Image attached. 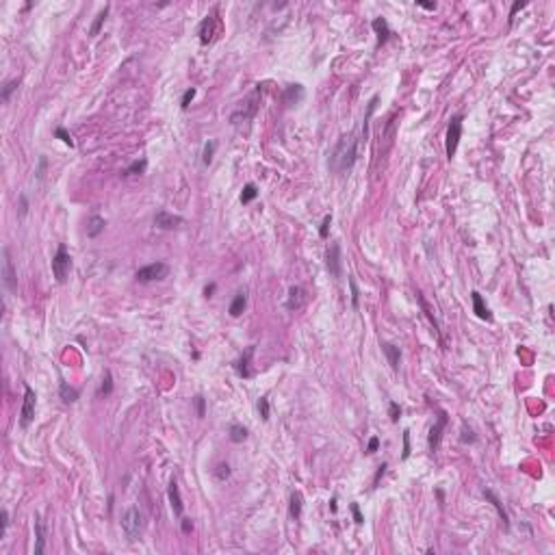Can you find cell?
<instances>
[{"mask_svg":"<svg viewBox=\"0 0 555 555\" xmlns=\"http://www.w3.org/2000/svg\"><path fill=\"white\" fill-rule=\"evenodd\" d=\"M193 406H195V414H198V419H204V416H206V399H204V395H195Z\"/></svg>","mask_w":555,"mask_h":555,"instance_id":"cell-37","label":"cell"},{"mask_svg":"<svg viewBox=\"0 0 555 555\" xmlns=\"http://www.w3.org/2000/svg\"><path fill=\"white\" fill-rule=\"evenodd\" d=\"M195 94H198V91H195V87H191V89H187V91L182 94V100H180V109H182V111H187V109H189V107H191V102H193V98H195Z\"/></svg>","mask_w":555,"mask_h":555,"instance_id":"cell-39","label":"cell"},{"mask_svg":"<svg viewBox=\"0 0 555 555\" xmlns=\"http://www.w3.org/2000/svg\"><path fill=\"white\" fill-rule=\"evenodd\" d=\"M258 91H260V85L254 94H252L245 102H241L239 104V109H236L232 115H230V121L232 124H241V121H250L252 117L256 115V111H258Z\"/></svg>","mask_w":555,"mask_h":555,"instance_id":"cell-7","label":"cell"},{"mask_svg":"<svg viewBox=\"0 0 555 555\" xmlns=\"http://www.w3.org/2000/svg\"><path fill=\"white\" fill-rule=\"evenodd\" d=\"M113 393V373L111 371H104L102 375V384L98 388V397H109Z\"/></svg>","mask_w":555,"mask_h":555,"instance_id":"cell-31","label":"cell"},{"mask_svg":"<svg viewBox=\"0 0 555 555\" xmlns=\"http://www.w3.org/2000/svg\"><path fill=\"white\" fill-rule=\"evenodd\" d=\"M109 9H111V7L107 5V7H104V9H102L100 13H98V15H96V20H94V24H91V26H89V37H96V35H98V33H100V28H102V24H104V20H107V15H109Z\"/></svg>","mask_w":555,"mask_h":555,"instance_id":"cell-30","label":"cell"},{"mask_svg":"<svg viewBox=\"0 0 555 555\" xmlns=\"http://www.w3.org/2000/svg\"><path fill=\"white\" fill-rule=\"evenodd\" d=\"M180 529H182V534H191L193 532V520L180 516Z\"/></svg>","mask_w":555,"mask_h":555,"instance_id":"cell-51","label":"cell"},{"mask_svg":"<svg viewBox=\"0 0 555 555\" xmlns=\"http://www.w3.org/2000/svg\"><path fill=\"white\" fill-rule=\"evenodd\" d=\"M436 495H438V499H440V503H443V501H445V495H443V490H440V488H438V490H436Z\"/></svg>","mask_w":555,"mask_h":555,"instance_id":"cell-55","label":"cell"},{"mask_svg":"<svg viewBox=\"0 0 555 555\" xmlns=\"http://www.w3.org/2000/svg\"><path fill=\"white\" fill-rule=\"evenodd\" d=\"M527 7V0H516V3L512 5V9H510V13H508V22L512 24L514 22V18H516V13L520 11V9H525Z\"/></svg>","mask_w":555,"mask_h":555,"instance_id":"cell-43","label":"cell"},{"mask_svg":"<svg viewBox=\"0 0 555 555\" xmlns=\"http://www.w3.org/2000/svg\"><path fill=\"white\" fill-rule=\"evenodd\" d=\"M7 527H9V512L3 510L0 512V540H3L5 534H7Z\"/></svg>","mask_w":555,"mask_h":555,"instance_id":"cell-46","label":"cell"},{"mask_svg":"<svg viewBox=\"0 0 555 555\" xmlns=\"http://www.w3.org/2000/svg\"><path fill=\"white\" fill-rule=\"evenodd\" d=\"M471 299H473V313H475L481 321H488V323H490L495 317H492V313H490V308H488V304L484 301V297H481V293H479V291H473V293H471Z\"/></svg>","mask_w":555,"mask_h":555,"instance_id":"cell-15","label":"cell"},{"mask_svg":"<svg viewBox=\"0 0 555 555\" xmlns=\"http://www.w3.org/2000/svg\"><path fill=\"white\" fill-rule=\"evenodd\" d=\"M481 495H484V497H486V501H490V505H492V508L497 510V514H499V518L503 520V527H505V529H510V516H508V510L503 508V503H501L499 497H497V495L490 490V488H484V490H481Z\"/></svg>","mask_w":555,"mask_h":555,"instance_id":"cell-17","label":"cell"},{"mask_svg":"<svg viewBox=\"0 0 555 555\" xmlns=\"http://www.w3.org/2000/svg\"><path fill=\"white\" fill-rule=\"evenodd\" d=\"M256 408H258L260 419H263V421H269V399H267V397H260L258 404H256Z\"/></svg>","mask_w":555,"mask_h":555,"instance_id":"cell-40","label":"cell"},{"mask_svg":"<svg viewBox=\"0 0 555 555\" xmlns=\"http://www.w3.org/2000/svg\"><path fill=\"white\" fill-rule=\"evenodd\" d=\"M169 273V267L167 263H161V260H157V263H150V265H145L141 269H137V282H141V284H148V282H157V280H165Z\"/></svg>","mask_w":555,"mask_h":555,"instance_id":"cell-6","label":"cell"},{"mask_svg":"<svg viewBox=\"0 0 555 555\" xmlns=\"http://www.w3.org/2000/svg\"><path fill=\"white\" fill-rule=\"evenodd\" d=\"M358 143H360V139L354 133L343 135L338 139V143L334 145V150L330 152V159H328V167L332 174L345 176L347 171L354 167V163L358 159Z\"/></svg>","mask_w":555,"mask_h":555,"instance_id":"cell-1","label":"cell"},{"mask_svg":"<svg viewBox=\"0 0 555 555\" xmlns=\"http://www.w3.org/2000/svg\"><path fill=\"white\" fill-rule=\"evenodd\" d=\"M3 284L9 293L18 291V271H15L11 254H9V250L7 248H3Z\"/></svg>","mask_w":555,"mask_h":555,"instance_id":"cell-10","label":"cell"},{"mask_svg":"<svg viewBox=\"0 0 555 555\" xmlns=\"http://www.w3.org/2000/svg\"><path fill=\"white\" fill-rule=\"evenodd\" d=\"M33 527H35V555H42L46 551V525L39 514L33 516Z\"/></svg>","mask_w":555,"mask_h":555,"instance_id":"cell-18","label":"cell"},{"mask_svg":"<svg viewBox=\"0 0 555 555\" xmlns=\"http://www.w3.org/2000/svg\"><path fill=\"white\" fill-rule=\"evenodd\" d=\"M336 510H338V497L334 495L332 499H330V512H332V514H336Z\"/></svg>","mask_w":555,"mask_h":555,"instance_id":"cell-54","label":"cell"},{"mask_svg":"<svg viewBox=\"0 0 555 555\" xmlns=\"http://www.w3.org/2000/svg\"><path fill=\"white\" fill-rule=\"evenodd\" d=\"M59 395H61V399L65 404H76L78 402V397H80V393L76 388H72L68 382H61L59 384Z\"/></svg>","mask_w":555,"mask_h":555,"instance_id":"cell-27","label":"cell"},{"mask_svg":"<svg viewBox=\"0 0 555 555\" xmlns=\"http://www.w3.org/2000/svg\"><path fill=\"white\" fill-rule=\"evenodd\" d=\"M462 121L464 117L462 115H453L451 121L447 126V137H445V152L449 159L455 157V150H458V143L462 139Z\"/></svg>","mask_w":555,"mask_h":555,"instance_id":"cell-5","label":"cell"},{"mask_svg":"<svg viewBox=\"0 0 555 555\" xmlns=\"http://www.w3.org/2000/svg\"><path fill=\"white\" fill-rule=\"evenodd\" d=\"M167 497H169V505H171V512L176 514L178 518L182 516V512H184V503H182V497H180V488H178V481L176 477L169 481V486H167Z\"/></svg>","mask_w":555,"mask_h":555,"instance_id":"cell-14","label":"cell"},{"mask_svg":"<svg viewBox=\"0 0 555 555\" xmlns=\"http://www.w3.org/2000/svg\"><path fill=\"white\" fill-rule=\"evenodd\" d=\"M35 408H37V395L28 384L24 386V402H22V410H20V425L26 429L33 419H35Z\"/></svg>","mask_w":555,"mask_h":555,"instance_id":"cell-9","label":"cell"},{"mask_svg":"<svg viewBox=\"0 0 555 555\" xmlns=\"http://www.w3.org/2000/svg\"><path fill=\"white\" fill-rule=\"evenodd\" d=\"M230 464L228 462H219L217 467H215V471H213V475H215V479H219V481H226L228 477H230Z\"/></svg>","mask_w":555,"mask_h":555,"instance_id":"cell-36","label":"cell"},{"mask_svg":"<svg viewBox=\"0 0 555 555\" xmlns=\"http://www.w3.org/2000/svg\"><path fill=\"white\" fill-rule=\"evenodd\" d=\"M416 7H421L425 11H436V3H425V0H416Z\"/></svg>","mask_w":555,"mask_h":555,"instance_id":"cell-52","label":"cell"},{"mask_svg":"<svg viewBox=\"0 0 555 555\" xmlns=\"http://www.w3.org/2000/svg\"><path fill=\"white\" fill-rule=\"evenodd\" d=\"M258 198V187L254 182H248L245 187H243V191H241V204H250V202H254Z\"/></svg>","mask_w":555,"mask_h":555,"instance_id":"cell-32","label":"cell"},{"mask_svg":"<svg viewBox=\"0 0 555 555\" xmlns=\"http://www.w3.org/2000/svg\"><path fill=\"white\" fill-rule=\"evenodd\" d=\"M382 352L388 358V364L393 371H399V364H402V349L393 343H382Z\"/></svg>","mask_w":555,"mask_h":555,"instance_id":"cell-20","label":"cell"},{"mask_svg":"<svg viewBox=\"0 0 555 555\" xmlns=\"http://www.w3.org/2000/svg\"><path fill=\"white\" fill-rule=\"evenodd\" d=\"M121 529H124V534L128 540H137V536L141 534V529H143V516H141V512H139V508H128L124 512V516H121Z\"/></svg>","mask_w":555,"mask_h":555,"instance_id":"cell-3","label":"cell"},{"mask_svg":"<svg viewBox=\"0 0 555 555\" xmlns=\"http://www.w3.org/2000/svg\"><path fill=\"white\" fill-rule=\"evenodd\" d=\"M245 306H248V293L245 291H239L234 295L230 308H228V313H230V317H241L243 310H245Z\"/></svg>","mask_w":555,"mask_h":555,"instance_id":"cell-23","label":"cell"},{"mask_svg":"<svg viewBox=\"0 0 555 555\" xmlns=\"http://www.w3.org/2000/svg\"><path fill=\"white\" fill-rule=\"evenodd\" d=\"M347 282H349V291H352V308L358 310V308H360V289H358L354 275H349Z\"/></svg>","mask_w":555,"mask_h":555,"instance_id":"cell-35","label":"cell"},{"mask_svg":"<svg viewBox=\"0 0 555 555\" xmlns=\"http://www.w3.org/2000/svg\"><path fill=\"white\" fill-rule=\"evenodd\" d=\"M304 87L301 85H289V87H284V94H282V102L287 104V107H295V104H299L301 100H304Z\"/></svg>","mask_w":555,"mask_h":555,"instance_id":"cell-19","label":"cell"},{"mask_svg":"<svg viewBox=\"0 0 555 555\" xmlns=\"http://www.w3.org/2000/svg\"><path fill=\"white\" fill-rule=\"evenodd\" d=\"M215 289H217V284H215V282H210V284H206V287H204V297H213V293H215Z\"/></svg>","mask_w":555,"mask_h":555,"instance_id":"cell-53","label":"cell"},{"mask_svg":"<svg viewBox=\"0 0 555 555\" xmlns=\"http://www.w3.org/2000/svg\"><path fill=\"white\" fill-rule=\"evenodd\" d=\"M54 137L56 139H61V141L65 143V145H70V148H74V139H72V135L68 133V130H65L63 126H56L54 128Z\"/></svg>","mask_w":555,"mask_h":555,"instance_id":"cell-38","label":"cell"},{"mask_svg":"<svg viewBox=\"0 0 555 555\" xmlns=\"http://www.w3.org/2000/svg\"><path fill=\"white\" fill-rule=\"evenodd\" d=\"M254 352H256V345H250L245 352L241 354L239 360L234 362V371L243 380H250V378H254V375H256V371L252 369V358H254Z\"/></svg>","mask_w":555,"mask_h":555,"instance_id":"cell-12","label":"cell"},{"mask_svg":"<svg viewBox=\"0 0 555 555\" xmlns=\"http://www.w3.org/2000/svg\"><path fill=\"white\" fill-rule=\"evenodd\" d=\"M219 33H222V20H219V13L213 11L210 15H206L200 24V44L202 46L213 44Z\"/></svg>","mask_w":555,"mask_h":555,"instance_id":"cell-4","label":"cell"},{"mask_svg":"<svg viewBox=\"0 0 555 555\" xmlns=\"http://www.w3.org/2000/svg\"><path fill=\"white\" fill-rule=\"evenodd\" d=\"M182 224H184V219L180 215L169 213V210H159V213L154 215V226L161 228V230H174V228L182 226Z\"/></svg>","mask_w":555,"mask_h":555,"instance_id":"cell-13","label":"cell"},{"mask_svg":"<svg viewBox=\"0 0 555 555\" xmlns=\"http://www.w3.org/2000/svg\"><path fill=\"white\" fill-rule=\"evenodd\" d=\"M145 169H148V161H145V159H137V161L130 163L124 171H121V176H124V178H128V176H141V174H145Z\"/></svg>","mask_w":555,"mask_h":555,"instance_id":"cell-26","label":"cell"},{"mask_svg":"<svg viewBox=\"0 0 555 555\" xmlns=\"http://www.w3.org/2000/svg\"><path fill=\"white\" fill-rule=\"evenodd\" d=\"M325 269L330 271L334 280H341L343 275V256H341V243L332 241L325 250Z\"/></svg>","mask_w":555,"mask_h":555,"instance_id":"cell-8","label":"cell"},{"mask_svg":"<svg viewBox=\"0 0 555 555\" xmlns=\"http://www.w3.org/2000/svg\"><path fill=\"white\" fill-rule=\"evenodd\" d=\"M380 100V96H373L369 104H366V115H364V121H362V130H360V143H366V139H369V119L373 115V111H375V104H378Z\"/></svg>","mask_w":555,"mask_h":555,"instance_id":"cell-24","label":"cell"},{"mask_svg":"<svg viewBox=\"0 0 555 555\" xmlns=\"http://www.w3.org/2000/svg\"><path fill=\"white\" fill-rule=\"evenodd\" d=\"M18 87H20V78H11V80H7V83L3 85V89H0V100H3V104H9L11 94Z\"/></svg>","mask_w":555,"mask_h":555,"instance_id":"cell-29","label":"cell"},{"mask_svg":"<svg viewBox=\"0 0 555 555\" xmlns=\"http://www.w3.org/2000/svg\"><path fill=\"white\" fill-rule=\"evenodd\" d=\"M104 228H107L104 217L91 215V217H89V222H87V236H89V239H96V236H100L104 232Z\"/></svg>","mask_w":555,"mask_h":555,"instance_id":"cell-22","label":"cell"},{"mask_svg":"<svg viewBox=\"0 0 555 555\" xmlns=\"http://www.w3.org/2000/svg\"><path fill=\"white\" fill-rule=\"evenodd\" d=\"M304 301H306V291L301 289V287H291L289 289V297H287V306L289 310H299L301 306H304Z\"/></svg>","mask_w":555,"mask_h":555,"instance_id":"cell-21","label":"cell"},{"mask_svg":"<svg viewBox=\"0 0 555 555\" xmlns=\"http://www.w3.org/2000/svg\"><path fill=\"white\" fill-rule=\"evenodd\" d=\"M349 510H352V514H354V523L356 525H362L364 523V516H362V512H360V505L352 503V505H349Z\"/></svg>","mask_w":555,"mask_h":555,"instance_id":"cell-47","label":"cell"},{"mask_svg":"<svg viewBox=\"0 0 555 555\" xmlns=\"http://www.w3.org/2000/svg\"><path fill=\"white\" fill-rule=\"evenodd\" d=\"M330 226H332V213L325 215L321 226H319V236H321V239H328V236H330Z\"/></svg>","mask_w":555,"mask_h":555,"instance_id":"cell-41","label":"cell"},{"mask_svg":"<svg viewBox=\"0 0 555 555\" xmlns=\"http://www.w3.org/2000/svg\"><path fill=\"white\" fill-rule=\"evenodd\" d=\"M477 440L475 436V431H473V427H469L467 423H462V429H460V443L462 445H473Z\"/></svg>","mask_w":555,"mask_h":555,"instance_id":"cell-34","label":"cell"},{"mask_svg":"<svg viewBox=\"0 0 555 555\" xmlns=\"http://www.w3.org/2000/svg\"><path fill=\"white\" fill-rule=\"evenodd\" d=\"M447 423H449V416L445 410H438V419L436 423L431 425L429 429V434H427V449L431 453H436L438 451V447H440V438H443V431L447 427Z\"/></svg>","mask_w":555,"mask_h":555,"instance_id":"cell-11","label":"cell"},{"mask_svg":"<svg viewBox=\"0 0 555 555\" xmlns=\"http://www.w3.org/2000/svg\"><path fill=\"white\" fill-rule=\"evenodd\" d=\"M371 28H373V33H375V37H378V48H382L384 46L388 39H390V35H393V30H390V26H388V22L384 20V18H375L373 22H371Z\"/></svg>","mask_w":555,"mask_h":555,"instance_id":"cell-16","label":"cell"},{"mask_svg":"<svg viewBox=\"0 0 555 555\" xmlns=\"http://www.w3.org/2000/svg\"><path fill=\"white\" fill-rule=\"evenodd\" d=\"M18 202H20V206H18V215H20V217H24V215L28 213V198L22 193L20 198H18Z\"/></svg>","mask_w":555,"mask_h":555,"instance_id":"cell-49","label":"cell"},{"mask_svg":"<svg viewBox=\"0 0 555 555\" xmlns=\"http://www.w3.org/2000/svg\"><path fill=\"white\" fill-rule=\"evenodd\" d=\"M378 449H380V438L378 436H371L369 443H366V455H373Z\"/></svg>","mask_w":555,"mask_h":555,"instance_id":"cell-48","label":"cell"},{"mask_svg":"<svg viewBox=\"0 0 555 555\" xmlns=\"http://www.w3.org/2000/svg\"><path fill=\"white\" fill-rule=\"evenodd\" d=\"M388 416H390V421L397 423L399 419H402V406H399L397 402H390L388 404Z\"/></svg>","mask_w":555,"mask_h":555,"instance_id":"cell-42","label":"cell"},{"mask_svg":"<svg viewBox=\"0 0 555 555\" xmlns=\"http://www.w3.org/2000/svg\"><path fill=\"white\" fill-rule=\"evenodd\" d=\"M215 148H217V143L213 141V139H210V141H206L204 143V150H202V163L204 165H210V163H213V157H215Z\"/></svg>","mask_w":555,"mask_h":555,"instance_id":"cell-33","label":"cell"},{"mask_svg":"<svg viewBox=\"0 0 555 555\" xmlns=\"http://www.w3.org/2000/svg\"><path fill=\"white\" fill-rule=\"evenodd\" d=\"M412 453L410 449V429H404V451H402V460H408Z\"/></svg>","mask_w":555,"mask_h":555,"instance_id":"cell-44","label":"cell"},{"mask_svg":"<svg viewBox=\"0 0 555 555\" xmlns=\"http://www.w3.org/2000/svg\"><path fill=\"white\" fill-rule=\"evenodd\" d=\"M386 469H388V464H386V462H382L380 467H378V471H375V475H373V484H371V488H378V486H380V479L384 477Z\"/></svg>","mask_w":555,"mask_h":555,"instance_id":"cell-45","label":"cell"},{"mask_svg":"<svg viewBox=\"0 0 555 555\" xmlns=\"http://www.w3.org/2000/svg\"><path fill=\"white\" fill-rule=\"evenodd\" d=\"M301 508H304V497H301L299 490H293L289 499V516L297 520L301 516Z\"/></svg>","mask_w":555,"mask_h":555,"instance_id":"cell-25","label":"cell"},{"mask_svg":"<svg viewBox=\"0 0 555 555\" xmlns=\"http://www.w3.org/2000/svg\"><path fill=\"white\" fill-rule=\"evenodd\" d=\"M248 434H250L248 427L241 425V423H232L230 429H228V436H230V440H232V443H236V445L243 443V440H248Z\"/></svg>","mask_w":555,"mask_h":555,"instance_id":"cell-28","label":"cell"},{"mask_svg":"<svg viewBox=\"0 0 555 555\" xmlns=\"http://www.w3.org/2000/svg\"><path fill=\"white\" fill-rule=\"evenodd\" d=\"M46 167H48V159H46V157H39V167H37V171H35V178H37V180H42V178H44Z\"/></svg>","mask_w":555,"mask_h":555,"instance_id":"cell-50","label":"cell"},{"mask_svg":"<svg viewBox=\"0 0 555 555\" xmlns=\"http://www.w3.org/2000/svg\"><path fill=\"white\" fill-rule=\"evenodd\" d=\"M52 275H54V280L63 284L65 280H68V273H70V269H72V256H70V252L68 248H65V243H59V248H56V254L52 256Z\"/></svg>","mask_w":555,"mask_h":555,"instance_id":"cell-2","label":"cell"}]
</instances>
